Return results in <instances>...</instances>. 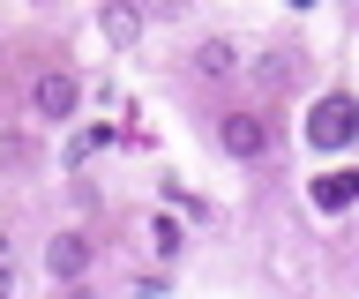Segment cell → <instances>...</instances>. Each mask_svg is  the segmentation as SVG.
I'll use <instances>...</instances> for the list:
<instances>
[{
  "instance_id": "cell-7",
  "label": "cell",
  "mask_w": 359,
  "mask_h": 299,
  "mask_svg": "<svg viewBox=\"0 0 359 299\" xmlns=\"http://www.w3.org/2000/svg\"><path fill=\"white\" fill-rule=\"evenodd\" d=\"M97 30H105L112 46H135V38H142V8H135V0H105V15H97Z\"/></svg>"
},
{
  "instance_id": "cell-9",
  "label": "cell",
  "mask_w": 359,
  "mask_h": 299,
  "mask_svg": "<svg viewBox=\"0 0 359 299\" xmlns=\"http://www.w3.org/2000/svg\"><path fill=\"white\" fill-rule=\"evenodd\" d=\"M285 60H292V53H262V68H255V83H262V90H277V83H285Z\"/></svg>"
},
{
  "instance_id": "cell-3",
  "label": "cell",
  "mask_w": 359,
  "mask_h": 299,
  "mask_svg": "<svg viewBox=\"0 0 359 299\" xmlns=\"http://www.w3.org/2000/svg\"><path fill=\"white\" fill-rule=\"evenodd\" d=\"M217 150H224V158H240V165H255V158H269V127L255 113H224L217 120Z\"/></svg>"
},
{
  "instance_id": "cell-1",
  "label": "cell",
  "mask_w": 359,
  "mask_h": 299,
  "mask_svg": "<svg viewBox=\"0 0 359 299\" xmlns=\"http://www.w3.org/2000/svg\"><path fill=\"white\" fill-rule=\"evenodd\" d=\"M352 135H359V97L330 90L322 105H314V120H307V142H314V150H344Z\"/></svg>"
},
{
  "instance_id": "cell-6",
  "label": "cell",
  "mask_w": 359,
  "mask_h": 299,
  "mask_svg": "<svg viewBox=\"0 0 359 299\" xmlns=\"http://www.w3.org/2000/svg\"><path fill=\"white\" fill-rule=\"evenodd\" d=\"M187 68H195L202 83H224V75L240 68V53H232V38H202V46H195V60H187Z\"/></svg>"
},
{
  "instance_id": "cell-11",
  "label": "cell",
  "mask_w": 359,
  "mask_h": 299,
  "mask_svg": "<svg viewBox=\"0 0 359 299\" xmlns=\"http://www.w3.org/2000/svg\"><path fill=\"white\" fill-rule=\"evenodd\" d=\"M8 284H15V239L0 232V292H8Z\"/></svg>"
},
{
  "instance_id": "cell-12",
  "label": "cell",
  "mask_w": 359,
  "mask_h": 299,
  "mask_svg": "<svg viewBox=\"0 0 359 299\" xmlns=\"http://www.w3.org/2000/svg\"><path fill=\"white\" fill-rule=\"evenodd\" d=\"M292 8H314V0H292Z\"/></svg>"
},
{
  "instance_id": "cell-2",
  "label": "cell",
  "mask_w": 359,
  "mask_h": 299,
  "mask_svg": "<svg viewBox=\"0 0 359 299\" xmlns=\"http://www.w3.org/2000/svg\"><path fill=\"white\" fill-rule=\"evenodd\" d=\"M75 105H83V83H75L67 68H45L38 83H30V113L53 120V127H60V120H75Z\"/></svg>"
},
{
  "instance_id": "cell-4",
  "label": "cell",
  "mask_w": 359,
  "mask_h": 299,
  "mask_svg": "<svg viewBox=\"0 0 359 299\" xmlns=\"http://www.w3.org/2000/svg\"><path fill=\"white\" fill-rule=\"evenodd\" d=\"M83 270H90V239H83V232H60V239H45V277H53V284H75Z\"/></svg>"
},
{
  "instance_id": "cell-10",
  "label": "cell",
  "mask_w": 359,
  "mask_h": 299,
  "mask_svg": "<svg viewBox=\"0 0 359 299\" xmlns=\"http://www.w3.org/2000/svg\"><path fill=\"white\" fill-rule=\"evenodd\" d=\"M150 239H157V254H180V239H187V232H180L172 217H157V225H150Z\"/></svg>"
},
{
  "instance_id": "cell-8",
  "label": "cell",
  "mask_w": 359,
  "mask_h": 299,
  "mask_svg": "<svg viewBox=\"0 0 359 299\" xmlns=\"http://www.w3.org/2000/svg\"><path fill=\"white\" fill-rule=\"evenodd\" d=\"M105 142H112V127H83V135H75V150H67V158L83 165V158H97V150H105Z\"/></svg>"
},
{
  "instance_id": "cell-5",
  "label": "cell",
  "mask_w": 359,
  "mask_h": 299,
  "mask_svg": "<svg viewBox=\"0 0 359 299\" xmlns=\"http://www.w3.org/2000/svg\"><path fill=\"white\" fill-rule=\"evenodd\" d=\"M352 202H359V172H352V165H337V172L314 180V209H330V217H337V209H352Z\"/></svg>"
}]
</instances>
